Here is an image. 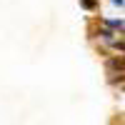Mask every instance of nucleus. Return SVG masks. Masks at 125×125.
<instances>
[{"label":"nucleus","mask_w":125,"mask_h":125,"mask_svg":"<svg viewBox=\"0 0 125 125\" xmlns=\"http://www.w3.org/2000/svg\"><path fill=\"white\" fill-rule=\"evenodd\" d=\"M80 5L88 8V10H93V8H95V0H80Z\"/></svg>","instance_id":"nucleus-1"}]
</instances>
